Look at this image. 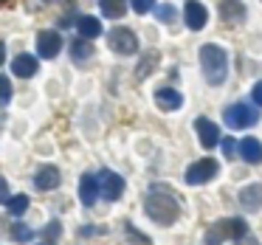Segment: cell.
I'll return each instance as SVG.
<instances>
[{"label":"cell","mask_w":262,"mask_h":245,"mask_svg":"<svg viewBox=\"0 0 262 245\" xmlns=\"http://www.w3.org/2000/svg\"><path fill=\"white\" fill-rule=\"evenodd\" d=\"M144 209H147L149 220H155L158 226H172V222L178 220V214H181V203H178V197L169 192V189H164V186L149 189L147 200H144Z\"/></svg>","instance_id":"1"},{"label":"cell","mask_w":262,"mask_h":245,"mask_svg":"<svg viewBox=\"0 0 262 245\" xmlns=\"http://www.w3.org/2000/svg\"><path fill=\"white\" fill-rule=\"evenodd\" d=\"M200 68H203V76L209 85H223L228 74V54L220 46L209 42V46L200 48Z\"/></svg>","instance_id":"2"},{"label":"cell","mask_w":262,"mask_h":245,"mask_svg":"<svg viewBox=\"0 0 262 245\" xmlns=\"http://www.w3.org/2000/svg\"><path fill=\"white\" fill-rule=\"evenodd\" d=\"M248 234V226H245V220H239V217H226V220L214 222V226L206 231V245H220L226 242L228 237L239 239Z\"/></svg>","instance_id":"3"},{"label":"cell","mask_w":262,"mask_h":245,"mask_svg":"<svg viewBox=\"0 0 262 245\" xmlns=\"http://www.w3.org/2000/svg\"><path fill=\"white\" fill-rule=\"evenodd\" d=\"M256 119H259V113H256L251 104H231V107L226 110V124L231 127V130H245V127H254Z\"/></svg>","instance_id":"4"},{"label":"cell","mask_w":262,"mask_h":245,"mask_svg":"<svg viewBox=\"0 0 262 245\" xmlns=\"http://www.w3.org/2000/svg\"><path fill=\"white\" fill-rule=\"evenodd\" d=\"M214 175H217V161L214 158H200L186 169V183L189 186H200V183H209Z\"/></svg>","instance_id":"5"},{"label":"cell","mask_w":262,"mask_h":245,"mask_svg":"<svg viewBox=\"0 0 262 245\" xmlns=\"http://www.w3.org/2000/svg\"><path fill=\"white\" fill-rule=\"evenodd\" d=\"M96 181H99V194H104V200H119L121 192H124V177L110 169H102L96 175Z\"/></svg>","instance_id":"6"},{"label":"cell","mask_w":262,"mask_h":245,"mask_svg":"<svg viewBox=\"0 0 262 245\" xmlns=\"http://www.w3.org/2000/svg\"><path fill=\"white\" fill-rule=\"evenodd\" d=\"M107 42L116 54H136L138 51V37L133 34L130 29H113L107 37Z\"/></svg>","instance_id":"7"},{"label":"cell","mask_w":262,"mask_h":245,"mask_svg":"<svg viewBox=\"0 0 262 245\" xmlns=\"http://www.w3.org/2000/svg\"><path fill=\"white\" fill-rule=\"evenodd\" d=\"M59 48H62L59 31H40V34H37V54H40V57L54 59L59 54Z\"/></svg>","instance_id":"8"},{"label":"cell","mask_w":262,"mask_h":245,"mask_svg":"<svg viewBox=\"0 0 262 245\" xmlns=\"http://www.w3.org/2000/svg\"><path fill=\"white\" fill-rule=\"evenodd\" d=\"M194 130H198V136H200V144H203L206 149H211V147H217V141H223L220 138V130H217V124L214 121H209V119H194Z\"/></svg>","instance_id":"9"},{"label":"cell","mask_w":262,"mask_h":245,"mask_svg":"<svg viewBox=\"0 0 262 245\" xmlns=\"http://www.w3.org/2000/svg\"><path fill=\"white\" fill-rule=\"evenodd\" d=\"M183 17H186V26H189L192 31H200V29L206 26V20H209V14H206V6H203V3H198V0H186Z\"/></svg>","instance_id":"10"},{"label":"cell","mask_w":262,"mask_h":245,"mask_svg":"<svg viewBox=\"0 0 262 245\" xmlns=\"http://www.w3.org/2000/svg\"><path fill=\"white\" fill-rule=\"evenodd\" d=\"M239 206L245 211H259L262 209V183H248L239 189Z\"/></svg>","instance_id":"11"},{"label":"cell","mask_w":262,"mask_h":245,"mask_svg":"<svg viewBox=\"0 0 262 245\" xmlns=\"http://www.w3.org/2000/svg\"><path fill=\"white\" fill-rule=\"evenodd\" d=\"M34 186L40 192H51L54 186H59V169L57 166H40L34 175Z\"/></svg>","instance_id":"12"},{"label":"cell","mask_w":262,"mask_h":245,"mask_svg":"<svg viewBox=\"0 0 262 245\" xmlns=\"http://www.w3.org/2000/svg\"><path fill=\"white\" fill-rule=\"evenodd\" d=\"M155 104H158L161 110H178L183 104V96L175 87H158V91H155Z\"/></svg>","instance_id":"13"},{"label":"cell","mask_w":262,"mask_h":245,"mask_svg":"<svg viewBox=\"0 0 262 245\" xmlns=\"http://www.w3.org/2000/svg\"><path fill=\"white\" fill-rule=\"evenodd\" d=\"M12 71L14 76H20V79H29V76L37 74V57H31V54H17L12 62Z\"/></svg>","instance_id":"14"},{"label":"cell","mask_w":262,"mask_h":245,"mask_svg":"<svg viewBox=\"0 0 262 245\" xmlns=\"http://www.w3.org/2000/svg\"><path fill=\"white\" fill-rule=\"evenodd\" d=\"M96 197H99V181L93 175H82V181H79V200H82V206H93V203H96Z\"/></svg>","instance_id":"15"},{"label":"cell","mask_w":262,"mask_h":245,"mask_svg":"<svg viewBox=\"0 0 262 245\" xmlns=\"http://www.w3.org/2000/svg\"><path fill=\"white\" fill-rule=\"evenodd\" d=\"M220 17L226 20V23H239V20L245 17L243 0H223L220 3Z\"/></svg>","instance_id":"16"},{"label":"cell","mask_w":262,"mask_h":245,"mask_svg":"<svg viewBox=\"0 0 262 245\" xmlns=\"http://www.w3.org/2000/svg\"><path fill=\"white\" fill-rule=\"evenodd\" d=\"M239 155L248 164H262V144L256 138H243L239 141Z\"/></svg>","instance_id":"17"},{"label":"cell","mask_w":262,"mask_h":245,"mask_svg":"<svg viewBox=\"0 0 262 245\" xmlns=\"http://www.w3.org/2000/svg\"><path fill=\"white\" fill-rule=\"evenodd\" d=\"M76 29H79L82 40H93V37L102 34V23H99L96 17H79L76 20Z\"/></svg>","instance_id":"18"},{"label":"cell","mask_w":262,"mask_h":245,"mask_svg":"<svg viewBox=\"0 0 262 245\" xmlns=\"http://www.w3.org/2000/svg\"><path fill=\"white\" fill-rule=\"evenodd\" d=\"M99 9H102V14H104V17L119 20L121 14L127 12V0H99Z\"/></svg>","instance_id":"19"},{"label":"cell","mask_w":262,"mask_h":245,"mask_svg":"<svg viewBox=\"0 0 262 245\" xmlns=\"http://www.w3.org/2000/svg\"><path fill=\"white\" fill-rule=\"evenodd\" d=\"M6 209H9V214H14V217L26 214V209H29V197H26V194H14V197H9Z\"/></svg>","instance_id":"20"},{"label":"cell","mask_w":262,"mask_h":245,"mask_svg":"<svg viewBox=\"0 0 262 245\" xmlns=\"http://www.w3.org/2000/svg\"><path fill=\"white\" fill-rule=\"evenodd\" d=\"M71 54H74V59H76V62H79V59H88V57H91V42H88V40H82V37H79V40H76L74 42V46H71Z\"/></svg>","instance_id":"21"},{"label":"cell","mask_w":262,"mask_h":245,"mask_svg":"<svg viewBox=\"0 0 262 245\" xmlns=\"http://www.w3.org/2000/svg\"><path fill=\"white\" fill-rule=\"evenodd\" d=\"M31 237H34V231H31L29 226H23V222H14V228H12V239H17V242H29Z\"/></svg>","instance_id":"22"},{"label":"cell","mask_w":262,"mask_h":245,"mask_svg":"<svg viewBox=\"0 0 262 245\" xmlns=\"http://www.w3.org/2000/svg\"><path fill=\"white\" fill-rule=\"evenodd\" d=\"M9 102H12V82H9V76L0 74V107H6Z\"/></svg>","instance_id":"23"},{"label":"cell","mask_w":262,"mask_h":245,"mask_svg":"<svg viewBox=\"0 0 262 245\" xmlns=\"http://www.w3.org/2000/svg\"><path fill=\"white\" fill-rule=\"evenodd\" d=\"M59 234H62V226H59V222L57 220H51V222H48V226H46V231H42V237H46V242H57V239H59Z\"/></svg>","instance_id":"24"},{"label":"cell","mask_w":262,"mask_h":245,"mask_svg":"<svg viewBox=\"0 0 262 245\" xmlns=\"http://www.w3.org/2000/svg\"><path fill=\"white\" fill-rule=\"evenodd\" d=\"M130 6H133V12H138V14H147L149 9L155 6V0H130Z\"/></svg>","instance_id":"25"},{"label":"cell","mask_w":262,"mask_h":245,"mask_svg":"<svg viewBox=\"0 0 262 245\" xmlns=\"http://www.w3.org/2000/svg\"><path fill=\"white\" fill-rule=\"evenodd\" d=\"M155 62H158V54H155L152 59H149V57L144 59V62L138 65V79H144V76H147V74H152V65H155Z\"/></svg>","instance_id":"26"},{"label":"cell","mask_w":262,"mask_h":245,"mask_svg":"<svg viewBox=\"0 0 262 245\" xmlns=\"http://www.w3.org/2000/svg\"><path fill=\"white\" fill-rule=\"evenodd\" d=\"M158 17L164 20V23H169V20H175V9H172V6H161L158 9Z\"/></svg>","instance_id":"27"},{"label":"cell","mask_w":262,"mask_h":245,"mask_svg":"<svg viewBox=\"0 0 262 245\" xmlns=\"http://www.w3.org/2000/svg\"><path fill=\"white\" fill-rule=\"evenodd\" d=\"M223 152H226L228 158H231V155L237 152V144H234V138H223Z\"/></svg>","instance_id":"28"},{"label":"cell","mask_w":262,"mask_h":245,"mask_svg":"<svg viewBox=\"0 0 262 245\" xmlns=\"http://www.w3.org/2000/svg\"><path fill=\"white\" fill-rule=\"evenodd\" d=\"M0 203H9V183H6V177H0Z\"/></svg>","instance_id":"29"},{"label":"cell","mask_w":262,"mask_h":245,"mask_svg":"<svg viewBox=\"0 0 262 245\" xmlns=\"http://www.w3.org/2000/svg\"><path fill=\"white\" fill-rule=\"evenodd\" d=\"M251 96H254V102L262 107V82H256V85H254V91H251Z\"/></svg>","instance_id":"30"},{"label":"cell","mask_w":262,"mask_h":245,"mask_svg":"<svg viewBox=\"0 0 262 245\" xmlns=\"http://www.w3.org/2000/svg\"><path fill=\"white\" fill-rule=\"evenodd\" d=\"M237 245H259V242H256V239L251 237V234H245V237H239V239H237Z\"/></svg>","instance_id":"31"},{"label":"cell","mask_w":262,"mask_h":245,"mask_svg":"<svg viewBox=\"0 0 262 245\" xmlns=\"http://www.w3.org/2000/svg\"><path fill=\"white\" fill-rule=\"evenodd\" d=\"M3 59H6V46L0 42V65H3Z\"/></svg>","instance_id":"32"},{"label":"cell","mask_w":262,"mask_h":245,"mask_svg":"<svg viewBox=\"0 0 262 245\" xmlns=\"http://www.w3.org/2000/svg\"><path fill=\"white\" fill-rule=\"evenodd\" d=\"M37 245H51V242H37Z\"/></svg>","instance_id":"33"},{"label":"cell","mask_w":262,"mask_h":245,"mask_svg":"<svg viewBox=\"0 0 262 245\" xmlns=\"http://www.w3.org/2000/svg\"><path fill=\"white\" fill-rule=\"evenodd\" d=\"M0 3H6V0H0Z\"/></svg>","instance_id":"34"}]
</instances>
